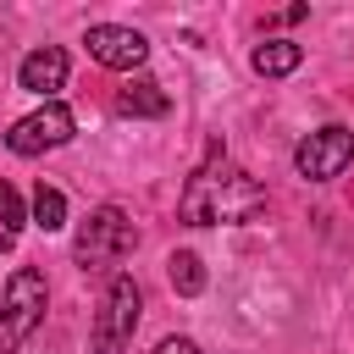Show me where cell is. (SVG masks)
Returning <instances> with one entry per match:
<instances>
[{"mask_svg":"<svg viewBox=\"0 0 354 354\" xmlns=\"http://www.w3.org/2000/svg\"><path fill=\"white\" fill-rule=\"evenodd\" d=\"M221 160H227V149H221V138H210V149H205V160L194 166V177H188V188H183V205H177V216H183L188 227L249 221V216L266 205L260 183L243 177V171H221Z\"/></svg>","mask_w":354,"mask_h":354,"instance_id":"obj_1","label":"cell"},{"mask_svg":"<svg viewBox=\"0 0 354 354\" xmlns=\"http://www.w3.org/2000/svg\"><path fill=\"white\" fill-rule=\"evenodd\" d=\"M133 243H138V232H133L127 210L100 205V210H88V221H83V232L72 243V260H77L83 277H105V271H116V260L133 254Z\"/></svg>","mask_w":354,"mask_h":354,"instance_id":"obj_2","label":"cell"},{"mask_svg":"<svg viewBox=\"0 0 354 354\" xmlns=\"http://www.w3.org/2000/svg\"><path fill=\"white\" fill-rule=\"evenodd\" d=\"M44 304H50V288H44V271L33 266H17L11 282H6V299H0V354H17L39 321H44Z\"/></svg>","mask_w":354,"mask_h":354,"instance_id":"obj_3","label":"cell"},{"mask_svg":"<svg viewBox=\"0 0 354 354\" xmlns=\"http://www.w3.org/2000/svg\"><path fill=\"white\" fill-rule=\"evenodd\" d=\"M138 310H144V293L133 277H111L100 310H94V332H88V348L94 354H122L133 343V326H138Z\"/></svg>","mask_w":354,"mask_h":354,"instance_id":"obj_4","label":"cell"},{"mask_svg":"<svg viewBox=\"0 0 354 354\" xmlns=\"http://www.w3.org/2000/svg\"><path fill=\"white\" fill-rule=\"evenodd\" d=\"M348 160H354V127H343V122H326V127L304 133L299 149H293V171L304 183H332V177H343Z\"/></svg>","mask_w":354,"mask_h":354,"instance_id":"obj_5","label":"cell"},{"mask_svg":"<svg viewBox=\"0 0 354 354\" xmlns=\"http://www.w3.org/2000/svg\"><path fill=\"white\" fill-rule=\"evenodd\" d=\"M72 133H77L72 111H66L61 100H50V105H39V111H28V116H17V122H11L6 149H11V155H22V160H33V155H44V149H61Z\"/></svg>","mask_w":354,"mask_h":354,"instance_id":"obj_6","label":"cell"},{"mask_svg":"<svg viewBox=\"0 0 354 354\" xmlns=\"http://www.w3.org/2000/svg\"><path fill=\"white\" fill-rule=\"evenodd\" d=\"M83 44H88V55H94L100 66H111V72H133V66H144V55H149V39H144L138 28H122V22H94V28L83 33Z\"/></svg>","mask_w":354,"mask_h":354,"instance_id":"obj_7","label":"cell"},{"mask_svg":"<svg viewBox=\"0 0 354 354\" xmlns=\"http://www.w3.org/2000/svg\"><path fill=\"white\" fill-rule=\"evenodd\" d=\"M17 88H28V94H39L44 105L66 88V50L61 44H39V50H28L22 61H17Z\"/></svg>","mask_w":354,"mask_h":354,"instance_id":"obj_8","label":"cell"},{"mask_svg":"<svg viewBox=\"0 0 354 354\" xmlns=\"http://www.w3.org/2000/svg\"><path fill=\"white\" fill-rule=\"evenodd\" d=\"M111 111H116V116H133V122L166 116V111H171V94H166L155 77H133V83H122V88L111 94Z\"/></svg>","mask_w":354,"mask_h":354,"instance_id":"obj_9","label":"cell"},{"mask_svg":"<svg viewBox=\"0 0 354 354\" xmlns=\"http://www.w3.org/2000/svg\"><path fill=\"white\" fill-rule=\"evenodd\" d=\"M299 61H304V44H293V39H266L249 55V66L260 77H288V72H299Z\"/></svg>","mask_w":354,"mask_h":354,"instance_id":"obj_10","label":"cell"},{"mask_svg":"<svg viewBox=\"0 0 354 354\" xmlns=\"http://www.w3.org/2000/svg\"><path fill=\"white\" fill-rule=\"evenodd\" d=\"M166 282H171V293L199 299V293H205V260H199L194 249H171V254H166Z\"/></svg>","mask_w":354,"mask_h":354,"instance_id":"obj_11","label":"cell"},{"mask_svg":"<svg viewBox=\"0 0 354 354\" xmlns=\"http://www.w3.org/2000/svg\"><path fill=\"white\" fill-rule=\"evenodd\" d=\"M33 227L39 232H61L66 227V194L61 188H50V183L33 188Z\"/></svg>","mask_w":354,"mask_h":354,"instance_id":"obj_12","label":"cell"},{"mask_svg":"<svg viewBox=\"0 0 354 354\" xmlns=\"http://www.w3.org/2000/svg\"><path fill=\"white\" fill-rule=\"evenodd\" d=\"M22 221H33L28 210H22V194L0 177V249H11L17 243V232H22Z\"/></svg>","mask_w":354,"mask_h":354,"instance_id":"obj_13","label":"cell"},{"mask_svg":"<svg viewBox=\"0 0 354 354\" xmlns=\"http://www.w3.org/2000/svg\"><path fill=\"white\" fill-rule=\"evenodd\" d=\"M155 354H205V348H199L194 337H160V343H155Z\"/></svg>","mask_w":354,"mask_h":354,"instance_id":"obj_14","label":"cell"}]
</instances>
